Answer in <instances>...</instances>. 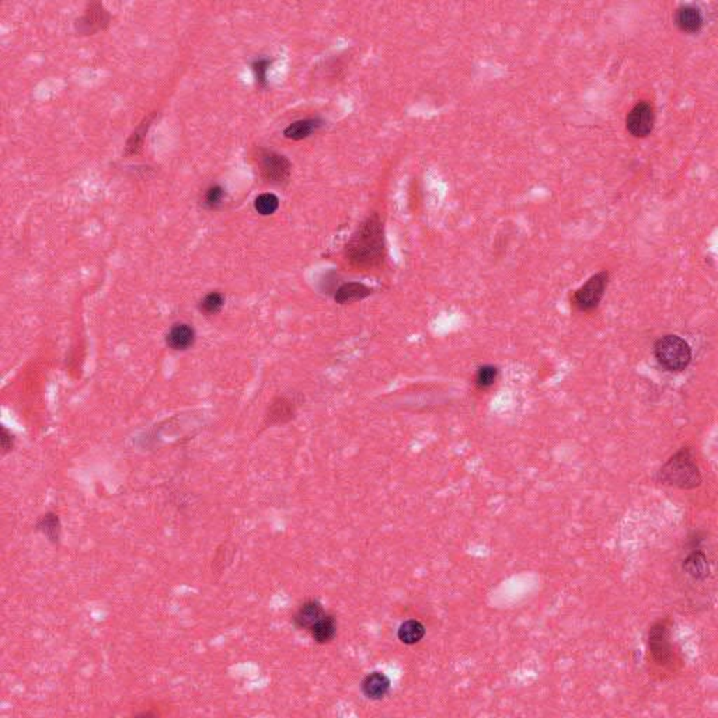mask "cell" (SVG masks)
<instances>
[{
	"instance_id": "cell-1",
	"label": "cell",
	"mask_w": 718,
	"mask_h": 718,
	"mask_svg": "<svg viewBox=\"0 0 718 718\" xmlns=\"http://www.w3.org/2000/svg\"><path fill=\"white\" fill-rule=\"evenodd\" d=\"M347 258L359 268H375L384 257L383 226L377 215L366 219L347 244Z\"/></svg>"
},
{
	"instance_id": "cell-2",
	"label": "cell",
	"mask_w": 718,
	"mask_h": 718,
	"mask_svg": "<svg viewBox=\"0 0 718 718\" xmlns=\"http://www.w3.org/2000/svg\"><path fill=\"white\" fill-rule=\"evenodd\" d=\"M657 481L680 490H694L700 487L703 477L692 449L682 448L671 456L658 470Z\"/></svg>"
},
{
	"instance_id": "cell-3",
	"label": "cell",
	"mask_w": 718,
	"mask_h": 718,
	"mask_svg": "<svg viewBox=\"0 0 718 718\" xmlns=\"http://www.w3.org/2000/svg\"><path fill=\"white\" fill-rule=\"evenodd\" d=\"M654 357L664 370L678 373L690 365L692 348L682 337L668 334L654 344Z\"/></svg>"
},
{
	"instance_id": "cell-4",
	"label": "cell",
	"mask_w": 718,
	"mask_h": 718,
	"mask_svg": "<svg viewBox=\"0 0 718 718\" xmlns=\"http://www.w3.org/2000/svg\"><path fill=\"white\" fill-rule=\"evenodd\" d=\"M609 283V272L599 271L592 275L584 285H581L577 290H574L571 296V304L578 312L588 313L595 311L602 302L606 288Z\"/></svg>"
},
{
	"instance_id": "cell-5",
	"label": "cell",
	"mask_w": 718,
	"mask_h": 718,
	"mask_svg": "<svg viewBox=\"0 0 718 718\" xmlns=\"http://www.w3.org/2000/svg\"><path fill=\"white\" fill-rule=\"evenodd\" d=\"M655 110L648 101H639L626 117V128L634 138H647L654 131Z\"/></svg>"
},
{
	"instance_id": "cell-6",
	"label": "cell",
	"mask_w": 718,
	"mask_h": 718,
	"mask_svg": "<svg viewBox=\"0 0 718 718\" xmlns=\"http://www.w3.org/2000/svg\"><path fill=\"white\" fill-rule=\"evenodd\" d=\"M260 167L263 177L270 182H283L290 175V163L289 160L275 152L264 150L260 156Z\"/></svg>"
},
{
	"instance_id": "cell-7",
	"label": "cell",
	"mask_w": 718,
	"mask_h": 718,
	"mask_svg": "<svg viewBox=\"0 0 718 718\" xmlns=\"http://www.w3.org/2000/svg\"><path fill=\"white\" fill-rule=\"evenodd\" d=\"M648 647L653 655V660L658 665H666L672 658L671 643H669V632L666 622L661 621L655 623L648 633Z\"/></svg>"
},
{
	"instance_id": "cell-8",
	"label": "cell",
	"mask_w": 718,
	"mask_h": 718,
	"mask_svg": "<svg viewBox=\"0 0 718 718\" xmlns=\"http://www.w3.org/2000/svg\"><path fill=\"white\" fill-rule=\"evenodd\" d=\"M326 609L318 599H309L303 602L293 614V625L297 630L309 633L312 627L326 616Z\"/></svg>"
},
{
	"instance_id": "cell-9",
	"label": "cell",
	"mask_w": 718,
	"mask_h": 718,
	"mask_svg": "<svg viewBox=\"0 0 718 718\" xmlns=\"http://www.w3.org/2000/svg\"><path fill=\"white\" fill-rule=\"evenodd\" d=\"M109 22L110 15L104 9V6L100 3H94L90 5L84 15L76 22V30L83 36L94 34L100 30H104L109 26Z\"/></svg>"
},
{
	"instance_id": "cell-10",
	"label": "cell",
	"mask_w": 718,
	"mask_h": 718,
	"mask_svg": "<svg viewBox=\"0 0 718 718\" xmlns=\"http://www.w3.org/2000/svg\"><path fill=\"white\" fill-rule=\"evenodd\" d=\"M675 26L686 34H696L704 26L703 12L694 5H682L675 10Z\"/></svg>"
},
{
	"instance_id": "cell-11",
	"label": "cell",
	"mask_w": 718,
	"mask_h": 718,
	"mask_svg": "<svg viewBox=\"0 0 718 718\" xmlns=\"http://www.w3.org/2000/svg\"><path fill=\"white\" fill-rule=\"evenodd\" d=\"M391 687V682L387 675L383 672H372L369 673L361 685L362 693L369 700H382L384 699Z\"/></svg>"
},
{
	"instance_id": "cell-12",
	"label": "cell",
	"mask_w": 718,
	"mask_h": 718,
	"mask_svg": "<svg viewBox=\"0 0 718 718\" xmlns=\"http://www.w3.org/2000/svg\"><path fill=\"white\" fill-rule=\"evenodd\" d=\"M683 570L696 581H704L710 575V564L705 553L700 549L692 550L683 560Z\"/></svg>"
},
{
	"instance_id": "cell-13",
	"label": "cell",
	"mask_w": 718,
	"mask_h": 718,
	"mask_svg": "<svg viewBox=\"0 0 718 718\" xmlns=\"http://www.w3.org/2000/svg\"><path fill=\"white\" fill-rule=\"evenodd\" d=\"M313 641L318 644H329L331 643L337 636V621L330 613H326V616L322 618L309 632Z\"/></svg>"
},
{
	"instance_id": "cell-14",
	"label": "cell",
	"mask_w": 718,
	"mask_h": 718,
	"mask_svg": "<svg viewBox=\"0 0 718 718\" xmlns=\"http://www.w3.org/2000/svg\"><path fill=\"white\" fill-rule=\"evenodd\" d=\"M195 341V331L188 325H175L167 334V344L175 351L188 350Z\"/></svg>"
},
{
	"instance_id": "cell-15",
	"label": "cell",
	"mask_w": 718,
	"mask_h": 718,
	"mask_svg": "<svg viewBox=\"0 0 718 718\" xmlns=\"http://www.w3.org/2000/svg\"><path fill=\"white\" fill-rule=\"evenodd\" d=\"M323 125V121L318 120V118H307V120H300V121H296V123H292L285 131H283V135L285 138L288 139H292V141H300V139H306L309 138L312 134H315L318 130H320Z\"/></svg>"
},
{
	"instance_id": "cell-16",
	"label": "cell",
	"mask_w": 718,
	"mask_h": 718,
	"mask_svg": "<svg viewBox=\"0 0 718 718\" xmlns=\"http://www.w3.org/2000/svg\"><path fill=\"white\" fill-rule=\"evenodd\" d=\"M370 293H372L370 288H368L366 285H364L361 282H347L337 289L334 297H336L337 303L345 304V303L362 300V299L368 297Z\"/></svg>"
},
{
	"instance_id": "cell-17",
	"label": "cell",
	"mask_w": 718,
	"mask_h": 718,
	"mask_svg": "<svg viewBox=\"0 0 718 718\" xmlns=\"http://www.w3.org/2000/svg\"><path fill=\"white\" fill-rule=\"evenodd\" d=\"M424 636H426V626L416 619L405 621L404 623L400 625V627L397 630L398 640L405 646L419 644L424 639Z\"/></svg>"
},
{
	"instance_id": "cell-18",
	"label": "cell",
	"mask_w": 718,
	"mask_h": 718,
	"mask_svg": "<svg viewBox=\"0 0 718 718\" xmlns=\"http://www.w3.org/2000/svg\"><path fill=\"white\" fill-rule=\"evenodd\" d=\"M36 529L45 536L48 542L52 545H58L62 535V525L61 520L54 512H48V514L42 515V518L37 522Z\"/></svg>"
},
{
	"instance_id": "cell-19",
	"label": "cell",
	"mask_w": 718,
	"mask_h": 718,
	"mask_svg": "<svg viewBox=\"0 0 718 718\" xmlns=\"http://www.w3.org/2000/svg\"><path fill=\"white\" fill-rule=\"evenodd\" d=\"M292 416H293V407L285 398H279L278 401H275L271 405L270 413H268V419L271 423H285V421L290 420Z\"/></svg>"
},
{
	"instance_id": "cell-20",
	"label": "cell",
	"mask_w": 718,
	"mask_h": 718,
	"mask_svg": "<svg viewBox=\"0 0 718 718\" xmlns=\"http://www.w3.org/2000/svg\"><path fill=\"white\" fill-rule=\"evenodd\" d=\"M224 304H225L224 295L221 292H211L201 300L199 309L207 316H212V315H217L221 312Z\"/></svg>"
},
{
	"instance_id": "cell-21",
	"label": "cell",
	"mask_w": 718,
	"mask_h": 718,
	"mask_svg": "<svg viewBox=\"0 0 718 718\" xmlns=\"http://www.w3.org/2000/svg\"><path fill=\"white\" fill-rule=\"evenodd\" d=\"M279 207V199L276 195L271 194V192H265V194H261L256 198L254 201V208L256 211L263 215V217H268V215H272L274 212H276Z\"/></svg>"
},
{
	"instance_id": "cell-22",
	"label": "cell",
	"mask_w": 718,
	"mask_h": 718,
	"mask_svg": "<svg viewBox=\"0 0 718 718\" xmlns=\"http://www.w3.org/2000/svg\"><path fill=\"white\" fill-rule=\"evenodd\" d=\"M498 377V369L492 365H483L477 369L474 376V383L478 389H488L491 387Z\"/></svg>"
},
{
	"instance_id": "cell-23",
	"label": "cell",
	"mask_w": 718,
	"mask_h": 718,
	"mask_svg": "<svg viewBox=\"0 0 718 718\" xmlns=\"http://www.w3.org/2000/svg\"><path fill=\"white\" fill-rule=\"evenodd\" d=\"M225 196H226V191L224 187H221L218 184L211 185L203 194V205L210 210H215V208L221 207Z\"/></svg>"
},
{
	"instance_id": "cell-24",
	"label": "cell",
	"mask_w": 718,
	"mask_h": 718,
	"mask_svg": "<svg viewBox=\"0 0 718 718\" xmlns=\"http://www.w3.org/2000/svg\"><path fill=\"white\" fill-rule=\"evenodd\" d=\"M270 66H271V61L270 59H265V58H261V59H257L253 62L251 68H253V72L256 75V80H257V84L261 86V87H265L267 86V73L270 70Z\"/></svg>"
},
{
	"instance_id": "cell-25",
	"label": "cell",
	"mask_w": 718,
	"mask_h": 718,
	"mask_svg": "<svg viewBox=\"0 0 718 718\" xmlns=\"http://www.w3.org/2000/svg\"><path fill=\"white\" fill-rule=\"evenodd\" d=\"M13 445H15V438H13L12 432L8 428L3 427L2 428V449H3V455L10 452L13 449Z\"/></svg>"
}]
</instances>
